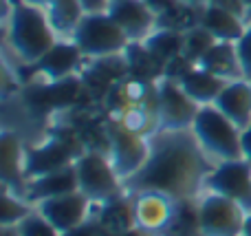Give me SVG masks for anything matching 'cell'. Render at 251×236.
<instances>
[{
  "instance_id": "6da1fadb",
  "label": "cell",
  "mask_w": 251,
  "mask_h": 236,
  "mask_svg": "<svg viewBox=\"0 0 251 236\" xmlns=\"http://www.w3.org/2000/svg\"><path fill=\"white\" fill-rule=\"evenodd\" d=\"M148 139V159L141 170L124 184L126 192H161L174 201L199 197L214 161L203 153L192 128L156 131Z\"/></svg>"
},
{
  "instance_id": "7a4b0ae2",
  "label": "cell",
  "mask_w": 251,
  "mask_h": 236,
  "mask_svg": "<svg viewBox=\"0 0 251 236\" xmlns=\"http://www.w3.org/2000/svg\"><path fill=\"white\" fill-rule=\"evenodd\" d=\"M4 33L7 47L20 64H35L60 40L44 7L25 0H16L9 7Z\"/></svg>"
},
{
  "instance_id": "3957f363",
  "label": "cell",
  "mask_w": 251,
  "mask_h": 236,
  "mask_svg": "<svg viewBox=\"0 0 251 236\" xmlns=\"http://www.w3.org/2000/svg\"><path fill=\"white\" fill-rule=\"evenodd\" d=\"M199 146L203 153L216 161H229V159H243L240 148V128L229 117L221 113L214 104L201 106L192 124Z\"/></svg>"
},
{
  "instance_id": "277c9868",
  "label": "cell",
  "mask_w": 251,
  "mask_h": 236,
  "mask_svg": "<svg viewBox=\"0 0 251 236\" xmlns=\"http://www.w3.org/2000/svg\"><path fill=\"white\" fill-rule=\"evenodd\" d=\"M75 172H77L79 192L86 194L93 206H101L126 194L124 179L117 175L108 153L104 150H84L75 159Z\"/></svg>"
},
{
  "instance_id": "5b68a950",
  "label": "cell",
  "mask_w": 251,
  "mask_h": 236,
  "mask_svg": "<svg viewBox=\"0 0 251 236\" xmlns=\"http://www.w3.org/2000/svg\"><path fill=\"white\" fill-rule=\"evenodd\" d=\"M86 60H97L106 55L124 53L130 44L124 29L110 18V13H84L77 29L71 35Z\"/></svg>"
},
{
  "instance_id": "8992f818",
  "label": "cell",
  "mask_w": 251,
  "mask_h": 236,
  "mask_svg": "<svg viewBox=\"0 0 251 236\" xmlns=\"http://www.w3.org/2000/svg\"><path fill=\"white\" fill-rule=\"evenodd\" d=\"M199 208V225L203 236H240L243 234L245 210L234 199H227L216 192H201L196 197Z\"/></svg>"
},
{
  "instance_id": "52a82bcc",
  "label": "cell",
  "mask_w": 251,
  "mask_h": 236,
  "mask_svg": "<svg viewBox=\"0 0 251 236\" xmlns=\"http://www.w3.org/2000/svg\"><path fill=\"white\" fill-rule=\"evenodd\" d=\"M106 135H108V157L126 184L146 163L148 153H150V139L126 128L122 122L113 117L106 122Z\"/></svg>"
},
{
  "instance_id": "ba28073f",
  "label": "cell",
  "mask_w": 251,
  "mask_h": 236,
  "mask_svg": "<svg viewBox=\"0 0 251 236\" xmlns=\"http://www.w3.org/2000/svg\"><path fill=\"white\" fill-rule=\"evenodd\" d=\"M199 108L176 79L156 82V131H190Z\"/></svg>"
},
{
  "instance_id": "9c48e42d",
  "label": "cell",
  "mask_w": 251,
  "mask_h": 236,
  "mask_svg": "<svg viewBox=\"0 0 251 236\" xmlns=\"http://www.w3.org/2000/svg\"><path fill=\"white\" fill-rule=\"evenodd\" d=\"M205 192H216L251 210V163L247 159L216 161L205 177Z\"/></svg>"
},
{
  "instance_id": "30bf717a",
  "label": "cell",
  "mask_w": 251,
  "mask_h": 236,
  "mask_svg": "<svg viewBox=\"0 0 251 236\" xmlns=\"http://www.w3.org/2000/svg\"><path fill=\"white\" fill-rule=\"evenodd\" d=\"M35 210L60 234H66L71 230L79 228V225L88 223L93 219L95 206L88 201L86 194H82L77 190V192H69L62 194V197L44 199V201L35 203Z\"/></svg>"
},
{
  "instance_id": "8fae6325",
  "label": "cell",
  "mask_w": 251,
  "mask_h": 236,
  "mask_svg": "<svg viewBox=\"0 0 251 236\" xmlns=\"http://www.w3.org/2000/svg\"><path fill=\"white\" fill-rule=\"evenodd\" d=\"M77 155L60 137H49L25 153V184L75 163Z\"/></svg>"
},
{
  "instance_id": "7c38bea8",
  "label": "cell",
  "mask_w": 251,
  "mask_h": 236,
  "mask_svg": "<svg viewBox=\"0 0 251 236\" xmlns=\"http://www.w3.org/2000/svg\"><path fill=\"white\" fill-rule=\"evenodd\" d=\"M130 197H132V210H134L137 228H143L159 236L170 228L174 214H176L178 201H174L168 194H161V192H134Z\"/></svg>"
},
{
  "instance_id": "4fadbf2b",
  "label": "cell",
  "mask_w": 251,
  "mask_h": 236,
  "mask_svg": "<svg viewBox=\"0 0 251 236\" xmlns=\"http://www.w3.org/2000/svg\"><path fill=\"white\" fill-rule=\"evenodd\" d=\"M86 62L84 53L71 38H60L38 62L33 64L35 78H44L47 82H57V79L73 78L75 71L82 69Z\"/></svg>"
},
{
  "instance_id": "5bb4252c",
  "label": "cell",
  "mask_w": 251,
  "mask_h": 236,
  "mask_svg": "<svg viewBox=\"0 0 251 236\" xmlns=\"http://www.w3.org/2000/svg\"><path fill=\"white\" fill-rule=\"evenodd\" d=\"M108 13L130 42H143L156 29V13L143 0H110Z\"/></svg>"
},
{
  "instance_id": "9a60e30c",
  "label": "cell",
  "mask_w": 251,
  "mask_h": 236,
  "mask_svg": "<svg viewBox=\"0 0 251 236\" xmlns=\"http://www.w3.org/2000/svg\"><path fill=\"white\" fill-rule=\"evenodd\" d=\"M79 184H77V172H75V163L66 168H60L55 172H49L44 177L31 179L25 184L22 188V197L35 206V203L44 201V199H53V197H62L69 192H77Z\"/></svg>"
},
{
  "instance_id": "2e32d148",
  "label": "cell",
  "mask_w": 251,
  "mask_h": 236,
  "mask_svg": "<svg viewBox=\"0 0 251 236\" xmlns=\"http://www.w3.org/2000/svg\"><path fill=\"white\" fill-rule=\"evenodd\" d=\"M214 106L225 117H229L240 131L247 128L251 124V82L245 78L227 82Z\"/></svg>"
},
{
  "instance_id": "e0dca14e",
  "label": "cell",
  "mask_w": 251,
  "mask_h": 236,
  "mask_svg": "<svg viewBox=\"0 0 251 236\" xmlns=\"http://www.w3.org/2000/svg\"><path fill=\"white\" fill-rule=\"evenodd\" d=\"M93 221L104 232V236H122L128 230L137 228V223H134V210H132V197L126 192L122 197L113 199V201L95 206Z\"/></svg>"
},
{
  "instance_id": "ac0fdd59",
  "label": "cell",
  "mask_w": 251,
  "mask_h": 236,
  "mask_svg": "<svg viewBox=\"0 0 251 236\" xmlns=\"http://www.w3.org/2000/svg\"><path fill=\"white\" fill-rule=\"evenodd\" d=\"M201 26L214 35L216 42H236L247 29L245 18L231 13L229 9L221 7L216 2H209L201 11Z\"/></svg>"
},
{
  "instance_id": "d6986e66",
  "label": "cell",
  "mask_w": 251,
  "mask_h": 236,
  "mask_svg": "<svg viewBox=\"0 0 251 236\" xmlns=\"http://www.w3.org/2000/svg\"><path fill=\"white\" fill-rule=\"evenodd\" d=\"M178 84H181V88L199 106H207L218 100V95H221V91L225 88L227 79L218 78V75L209 73V71L201 69V66L196 64L190 73H185L178 79Z\"/></svg>"
},
{
  "instance_id": "ffe728a7",
  "label": "cell",
  "mask_w": 251,
  "mask_h": 236,
  "mask_svg": "<svg viewBox=\"0 0 251 236\" xmlns=\"http://www.w3.org/2000/svg\"><path fill=\"white\" fill-rule=\"evenodd\" d=\"M199 66L227 79V82L243 78V69H240V60L234 42H214L212 49L199 60Z\"/></svg>"
},
{
  "instance_id": "44dd1931",
  "label": "cell",
  "mask_w": 251,
  "mask_h": 236,
  "mask_svg": "<svg viewBox=\"0 0 251 236\" xmlns=\"http://www.w3.org/2000/svg\"><path fill=\"white\" fill-rule=\"evenodd\" d=\"M126 62H128V73L132 79H139V82H159L163 78L165 66L143 47V42H130L124 51Z\"/></svg>"
},
{
  "instance_id": "7402d4cb",
  "label": "cell",
  "mask_w": 251,
  "mask_h": 236,
  "mask_svg": "<svg viewBox=\"0 0 251 236\" xmlns=\"http://www.w3.org/2000/svg\"><path fill=\"white\" fill-rule=\"evenodd\" d=\"M44 11L49 16V22L55 29L57 38H71L77 29L79 20L84 18V9L79 0H49L44 4Z\"/></svg>"
},
{
  "instance_id": "603a6c76",
  "label": "cell",
  "mask_w": 251,
  "mask_h": 236,
  "mask_svg": "<svg viewBox=\"0 0 251 236\" xmlns=\"http://www.w3.org/2000/svg\"><path fill=\"white\" fill-rule=\"evenodd\" d=\"M143 47L165 66L168 62H172L174 57L183 55V49H185V33L170 31V29H154L146 40H143Z\"/></svg>"
},
{
  "instance_id": "cb8c5ba5",
  "label": "cell",
  "mask_w": 251,
  "mask_h": 236,
  "mask_svg": "<svg viewBox=\"0 0 251 236\" xmlns=\"http://www.w3.org/2000/svg\"><path fill=\"white\" fill-rule=\"evenodd\" d=\"M201 11L203 7H194L178 0L176 4L163 11L161 16H156V29H170V31H178V33H187L194 26L201 25Z\"/></svg>"
},
{
  "instance_id": "d4e9b609",
  "label": "cell",
  "mask_w": 251,
  "mask_h": 236,
  "mask_svg": "<svg viewBox=\"0 0 251 236\" xmlns=\"http://www.w3.org/2000/svg\"><path fill=\"white\" fill-rule=\"evenodd\" d=\"M25 153L22 144L18 139V135L4 132L2 135V146H0V155H2V177H4V185H11V179L18 177L25 188ZM22 194V192H20Z\"/></svg>"
},
{
  "instance_id": "484cf974",
  "label": "cell",
  "mask_w": 251,
  "mask_h": 236,
  "mask_svg": "<svg viewBox=\"0 0 251 236\" xmlns=\"http://www.w3.org/2000/svg\"><path fill=\"white\" fill-rule=\"evenodd\" d=\"M35 206H31L22 194L13 192L11 188H4L2 192V212H0V223L2 228H16L22 219L31 214Z\"/></svg>"
},
{
  "instance_id": "4316f807",
  "label": "cell",
  "mask_w": 251,
  "mask_h": 236,
  "mask_svg": "<svg viewBox=\"0 0 251 236\" xmlns=\"http://www.w3.org/2000/svg\"><path fill=\"white\" fill-rule=\"evenodd\" d=\"M214 42H216L214 35L199 25V26H194L192 31H187L185 33V49H183V53H185L194 64H199V60L209 51V49H212Z\"/></svg>"
},
{
  "instance_id": "83f0119b",
  "label": "cell",
  "mask_w": 251,
  "mask_h": 236,
  "mask_svg": "<svg viewBox=\"0 0 251 236\" xmlns=\"http://www.w3.org/2000/svg\"><path fill=\"white\" fill-rule=\"evenodd\" d=\"M16 234L18 236H62L38 210H33L26 219H22L16 225Z\"/></svg>"
},
{
  "instance_id": "f1b7e54d",
  "label": "cell",
  "mask_w": 251,
  "mask_h": 236,
  "mask_svg": "<svg viewBox=\"0 0 251 236\" xmlns=\"http://www.w3.org/2000/svg\"><path fill=\"white\" fill-rule=\"evenodd\" d=\"M236 53L240 60V69H243V78L251 82V25H247L245 33L236 40Z\"/></svg>"
},
{
  "instance_id": "f546056e",
  "label": "cell",
  "mask_w": 251,
  "mask_h": 236,
  "mask_svg": "<svg viewBox=\"0 0 251 236\" xmlns=\"http://www.w3.org/2000/svg\"><path fill=\"white\" fill-rule=\"evenodd\" d=\"M62 236H104V232H101L100 228H97V223L95 221H88V223H84V225H79V228H75V230H71V232H66V234H62Z\"/></svg>"
},
{
  "instance_id": "4dcf8cb0",
  "label": "cell",
  "mask_w": 251,
  "mask_h": 236,
  "mask_svg": "<svg viewBox=\"0 0 251 236\" xmlns=\"http://www.w3.org/2000/svg\"><path fill=\"white\" fill-rule=\"evenodd\" d=\"M84 13H106L110 7V0H79Z\"/></svg>"
},
{
  "instance_id": "1f68e13d",
  "label": "cell",
  "mask_w": 251,
  "mask_h": 236,
  "mask_svg": "<svg viewBox=\"0 0 251 236\" xmlns=\"http://www.w3.org/2000/svg\"><path fill=\"white\" fill-rule=\"evenodd\" d=\"M240 148H243V159L251 163V124L240 131Z\"/></svg>"
},
{
  "instance_id": "d6a6232c",
  "label": "cell",
  "mask_w": 251,
  "mask_h": 236,
  "mask_svg": "<svg viewBox=\"0 0 251 236\" xmlns=\"http://www.w3.org/2000/svg\"><path fill=\"white\" fill-rule=\"evenodd\" d=\"M143 2H146L148 7H150L152 11L156 13V16H161V13L168 11V9L172 7V4H176L178 0H143Z\"/></svg>"
},
{
  "instance_id": "836d02e7",
  "label": "cell",
  "mask_w": 251,
  "mask_h": 236,
  "mask_svg": "<svg viewBox=\"0 0 251 236\" xmlns=\"http://www.w3.org/2000/svg\"><path fill=\"white\" fill-rule=\"evenodd\" d=\"M122 236H159V234H152V232H148V230H143V228H132V230H128L126 234Z\"/></svg>"
},
{
  "instance_id": "e575fe53",
  "label": "cell",
  "mask_w": 251,
  "mask_h": 236,
  "mask_svg": "<svg viewBox=\"0 0 251 236\" xmlns=\"http://www.w3.org/2000/svg\"><path fill=\"white\" fill-rule=\"evenodd\" d=\"M240 236H251V210L247 212V216H245V225H243V234Z\"/></svg>"
},
{
  "instance_id": "d590c367",
  "label": "cell",
  "mask_w": 251,
  "mask_h": 236,
  "mask_svg": "<svg viewBox=\"0 0 251 236\" xmlns=\"http://www.w3.org/2000/svg\"><path fill=\"white\" fill-rule=\"evenodd\" d=\"M181 2L194 4V7H205V4H209V2H212V0H181Z\"/></svg>"
},
{
  "instance_id": "8d00e7d4",
  "label": "cell",
  "mask_w": 251,
  "mask_h": 236,
  "mask_svg": "<svg viewBox=\"0 0 251 236\" xmlns=\"http://www.w3.org/2000/svg\"><path fill=\"white\" fill-rule=\"evenodd\" d=\"M245 22H247V25H251V2L247 4V11H245Z\"/></svg>"
},
{
  "instance_id": "74e56055",
  "label": "cell",
  "mask_w": 251,
  "mask_h": 236,
  "mask_svg": "<svg viewBox=\"0 0 251 236\" xmlns=\"http://www.w3.org/2000/svg\"><path fill=\"white\" fill-rule=\"evenodd\" d=\"M243 2H245V4H249V2H251V0H243Z\"/></svg>"
}]
</instances>
